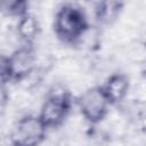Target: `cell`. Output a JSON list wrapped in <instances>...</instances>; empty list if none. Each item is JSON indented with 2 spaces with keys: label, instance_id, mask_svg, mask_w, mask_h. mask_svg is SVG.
Returning a JSON list of instances; mask_svg holds the SVG:
<instances>
[{
  "label": "cell",
  "instance_id": "cell-8",
  "mask_svg": "<svg viewBox=\"0 0 146 146\" xmlns=\"http://www.w3.org/2000/svg\"><path fill=\"white\" fill-rule=\"evenodd\" d=\"M17 33L24 43H32L38 34V21L30 13L21 18L17 23Z\"/></svg>",
  "mask_w": 146,
  "mask_h": 146
},
{
  "label": "cell",
  "instance_id": "cell-5",
  "mask_svg": "<svg viewBox=\"0 0 146 146\" xmlns=\"http://www.w3.org/2000/svg\"><path fill=\"white\" fill-rule=\"evenodd\" d=\"M47 132L48 128L39 114H25L16 121L11 133V141L18 146H36L46 139Z\"/></svg>",
  "mask_w": 146,
  "mask_h": 146
},
{
  "label": "cell",
  "instance_id": "cell-9",
  "mask_svg": "<svg viewBox=\"0 0 146 146\" xmlns=\"http://www.w3.org/2000/svg\"><path fill=\"white\" fill-rule=\"evenodd\" d=\"M30 0H11L8 5V13L11 16L21 18L29 14Z\"/></svg>",
  "mask_w": 146,
  "mask_h": 146
},
{
  "label": "cell",
  "instance_id": "cell-2",
  "mask_svg": "<svg viewBox=\"0 0 146 146\" xmlns=\"http://www.w3.org/2000/svg\"><path fill=\"white\" fill-rule=\"evenodd\" d=\"M35 52L32 43H24L9 56L1 58V81L3 84L21 82L33 70Z\"/></svg>",
  "mask_w": 146,
  "mask_h": 146
},
{
  "label": "cell",
  "instance_id": "cell-1",
  "mask_svg": "<svg viewBox=\"0 0 146 146\" xmlns=\"http://www.w3.org/2000/svg\"><path fill=\"white\" fill-rule=\"evenodd\" d=\"M89 26L90 24L86 13L72 3L62 5L54 16V33L65 44L79 42L88 32Z\"/></svg>",
  "mask_w": 146,
  "mask_h": 146
},
{
  "label": "cell",
  "instance_id": "cell-7",
  "mask_svg": "<svg viewBox=\"0 0 146 146\" xmlns=\"http://www.w3.org/2000/svg\"><path fill=\"white\" fill-rule=\"evenodd\" d=\"M123 9L121 0H99L96 6V19L103 24L114 22Z\"/></svg>",
  "mask_w": 146,
  "mask_h": 146
},
{
  "label": "cell",
  "instance_id": "cell-6",
  "mask_svg": "<svg viewBox=\"0 0 146 146\" xmlns=\"http://www.w3.org/2000/svg\"><path fill=\"white\" fill-rule=\"evenodd\" d=\"M100 87L110 104L116 105L127 97L130 89V79L122 72H115L111 74Z\"/></svg>",
  "mask_w": 146,
  "mask_h": 146
},
{
  "label": "cell",
  "instance_id": "cell-4",
  "mask_svg": "<svg viewBox=\"0 0 146 146\" xmlns=\"http://www.w3.org/2000/svg\"><path fill=\"white\" fill-rule=\"evenodd\" d=\"M79 112L89 124L100 123L110 112V102L100 86H94L86 89L75 100Z\"/></svg>",
  "mask_w": 146,
  "mask_h": 146
},
{
  "label": "cell",
  "instance_id": "cell-3",
  "mask_svg": "<svg viewBox=\"0 0 146 146\" xmlns=\"http://www.w3.org/2000/svg\"><path fill=\"white\" fill-rule=\"evenodd\" d=\"M73 106V98L67 90H57L50 92L43 100L39 116L44 125L50 129H57L64 124Z\"/></svg>",
  "mask_w": 146,
  "mask_h": 146
}]
</instances>
